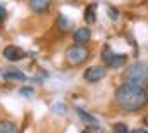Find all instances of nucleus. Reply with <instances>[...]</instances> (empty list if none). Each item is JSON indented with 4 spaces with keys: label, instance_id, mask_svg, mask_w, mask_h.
I'll use <instances>...</instances> for the list:
<instances>
[{
    "label": "nucleus",
    "instance_id": "obj_1",
    "mask_svg": "<svg viewBox=\"0 0 148 133\" xmlns=\"http://www.w3.org/2000/svg\"><path fill=\"white\" fill-rule=\"evenodd\" d=\"M114 102L124 112H138L148 105V90L138 85L121 83L115 88Z\"/></svg>",
    "mask_w": 148,
    "mask_h": 133
},
{
    "label": "nucleus",
    "instance_id": "obj_2",
    "mask_svg": "<svg viewBox=\"0 0 148 133\" xmlns=\"http://www.w3.org/2000/svg\"><path fill=\"white\" fill-rule=\"evenodd\" d=\"M122 83H131L148 88V62L138 61L134 64L126 66V69L122 71Z\"/></svg>",
    "mask_w": 148,
    "mask_h": 133
},
{
    "label": "nucleus",
    "instance_id": "obj_3",
    "mask_svg": "<svg viewBox=\"0 0 148 133\" xmlns=\"http://www.w3.org/2000/svg\"><path fill=\"white\" fill-rule=\"evenodd\" d=\"M88 57H90V50H88L84 45L74 43V45H71V47L66 50V61H67V64H71V66H79V64H83Z\"/></svg>",
    "mask_w": 148,
    "mask_h": 133
},
{
    "label": "nucleus",
    "instance_id": "obj_4",
    "mask_svg": "<svg viewBox=\"0 0 148 133\" xmlns=\"http://www.w3.org/2000/svg\"><path fill=\"white\" fill-rule=\"evenodd\" d=\"M102 61H103L105 67H124L127 64V55L126 54H115L105 47L102 50Z\"/></svg>",
    "mask_w": 148,
    "mask_h": 133
},
{
    "label": "nucleus",
    "instance_id": "obj_5",
    "mask_svg": "<svg viewBox=\"0 0 148 133\" xmlns=\"http://www.w3.org/2000/svg\"><path fill=\"white\" fill-rule=\"evenodd\" d=\"M105 76H107V67L102 66V64L90 66L88 69H84V73H83V78H84L88 83H98V81H102Z\"/></svg>",
    "mask_w": 148,
    "mask_h": 133
},
{
    "label": "nucleus",
    "instance_id": "obj_6",
    "mask_svg": "<svg viewBox=\"0 0 148 133\" xmlns=\"http://www.w3.org/2000/svg\"><path fill=\"white\" fill-rule=\"evenodd\" d=\"M24 55H26L24 50L21 47H16V45H7L3 48V57L7 61H10V62H17L21 59H24Z\"/></svg>",
    "mask_w": 148,
    "mask_h": 133
},
{
    "label": "nucleus",
    "instance_id": "obj_7",
    "mask_svg": "<svg viewBox=\"0 0 148 133\" xmlns=\"http://www.w3.org/2000/svg\"><path fill=\"white\" fill-rule=\"evenodd\" d=\"M28 5L35 14H47L52 5V0H28Z\"/></svg>",
    "mask_w": 148,
    "mask_h": 133
},
{
    "label": "nucleus",
    "instance_id": "obj_8",
    "mask_svg": "<svg viewBox=\"0 0 148 133\" xmlns=\"http://www.w3.org/2000/svg\"><path fill=\"white\" fill-rule=\"evenodd\" d=\"M73 40H74V43H77V45H86V43L91 40V31H90V28L81 26V28L74 30Z\"/></svg>",
    "mask_w": 148,
    "mask_h": 133
},
{
    "label": "nucleus",
    "instance_id": "obj_9",
    "mask_svg": "<svg viewBox=\"0 0 148 133\" xmlns=\"http://www.w3.org/2000/svg\"><path fill=\"white\" fill-rule=\"evenodd\" d=\"M3 78L9 81H26V74L16 67H9L3 71Z\"/></svg>",
    "mask_w": 148,
    "mask_h": 133
},
{
    "label": "nucleus",
    "instance_id": "obj_10",
    "mask_svg": "<svg viewBox=\"0 0 148 133\" xmlns=\"http://www.w3.org/2000/svg\"><path fill=\"white\" fill-rule=\"evenodd\" d=\"M73 24H74L73 19H69V17H66V16H59V17H57V30L62 31V33L71 31Z\"/></svg>",
    "mask_w": 148,
    "mask_h": 133
},
{
    "label": "nucleus",
    "instance_id": "obj_11",
    "mask_svg": "<svg viewBox=\"0 0 148 133\" xmlns=\"http://www.w3.org/2000/svg\"><path fill=\"white\" fill-rule=\"evenodd\" d=\"M76 114H77V116H79V119H81L83 123H86L88 126H90V125H97L95 116H91L90 112H86L83 107H76Z\"/></svg>",
    "mask_w": 148,
    "mask_h": 133
},
{
    "label": "nucleus",
    "instance_id": "obj_12",
    "mask_svg": "<svg viewBox=\"0 0 148 133\" xmlns=\"http://www.w3.org/2000/svg\"><path fill=\"white\" fill-rule=\"evenodd\" d=\"M95 7H97V3H90V5L84 9V12H83L84 23H88V24H93V23H95Z\"/></svg>",
    "mask_w": 148,
    "mask_h": 133
},
{
    "label": "nucleus",
    "instance_id": "obj_13",
    "mask_svg": "<svg viewBox=\"0 0 148 133\" xmlns=\"http://www.w3.org/2000/svg\"><path fill=\"white\" fill-rule=\"evenodd\" d=\"M17 126H16V123H12V121H9V119H3V121H0V133H17Z\"/></svg>",
    "mask_w": 148,
    "mask_h": 133
},
{
    "label": "nucleus",
    "instance_id": "obj_14",
    "mask_svg": "<svg viewBox=\"0 0 148 133\" xmlns=\"http://www.w3.org/2000/svg\"><path fill=\"white\" fill-rule=\"evenodd\" d=\"M131 130L127 128V125L126 123H114V126H112V133H129Z\"/></svg>",
    "mask_w": 148,
    "mask_h": 133
},
{
    "label": "nucleus",
    "instance_id": "obj_15",
    "mask_svg": "<svg viewBox=\"0 0 148 133\" xmlns=\"http://www.w3.org/2000/svg\"><path fill=\"white\" fill-rule=\"evenodd\" d=\"M81 133H103V130L98 125H90V126H86Z\"/></svg>",
    "mask_w": 148,
    "mask_h": 133
},
{
    "label": "nucleus",
    "instance_id": "obj_16",
    "mask_svg": "<svg viewBox=\"0 0 148 133\" xmlns=\"http://www.w3.org/2000/svg\"><path fill=\"white\" fill-rule=\"evenodd\" d=\"M19 94H21L23 97H33V95H35V88H31V87H23V88L19 90Z\"/></svg>",
    "mask_w": 148,
    "mask_h": 133
},
{
    "label": "nucleus",
    "instance_id": "obj_17",
    "mask_svg": "<svg viewBox=\"0 0 148 133\" xmlns=\"http://www.w3.org/2000/svg\"><path fill=\"white\" fill-rule=\"evenodd\" d=\"M107 16L110 17L112 21H117V19H119V10H117L115 7H109V9H107Z\"/></svg>",
    "mask_w": 148,
    "mask_h": 133
},
{
    "label": "nucleus",
    "instance_id": "obj_18",
    "mask_svg": "<svg viewBox=\"0 0 148 133\" xmlns=\"http://www.w3.org/2000/svg\"><path fill=\"white\" fill-rule=\"evenodd\" d=\"M5 16H7V10H5V7L0 3V19H5Z\"/></svg>",
    "mask_w": 148,
    "mask_h": 133
},
{
    "label": "nucleus",
    "instance_id": "obj_19",
    "mask_svg": "<svg viewBox=\"0 0 148 133\" xmlns=\"http://www.w3.org/2000/svg\"><path fill=\"white\" fill-rule=\"evenodd\" d=\"M129 133H148L145 128H134V130H131Z\"/></svg>",
    "mask_w": 148,
    "mask_h": 133
},
{
    "label": "nucleus",
    "instance_id": "obj_20",
    "mask_svg": "<svg viewBox=\"0 0 148 133\" xmlns=\"http://www.w3.org/2000/svg\"><path fill=\"white\" fill-rule=\"evenodd\" d=\"M143 123H145V126H148V114L143 118Z\"/></svg>",
    "mask_w": 148,
    "mask_h": 133
}]
</instances>
